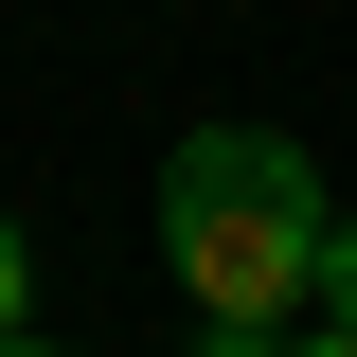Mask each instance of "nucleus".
<instances>
[{
	"mask_svg": "<svg viewBox=\"0 0 357 357\" xmlns=\"http://www.w3.org/2000/svg\"><path fill=\"white\" fill-rule=\"evenodd\" d=\"M321 178L286 126H197L161 161V268L197 286V321H286L304 304V268H321Z\"/></svg>",
	"mask_w": 357,
	"mask_h": 357,
	"instance_id": "nucleus-1",
	"label": "nucleus"
},
{
	"mask_svg": "<svg viewBox=\"0 0 357 357\" xmlns=\"http://www.w3.org/2000/svg\"><path fill=\"white\" fill-rule=\"evenodd\" d=\"M321 304H340V340H357V232H321V268H304Z\"/></svg>",
	"mask_w": 357,
	"mask_h": 357,
	"instance_id": "nucleus-2",
	"label": "nucleus"
},
{
	"mask_svg": "<svg viewBox=\"0 0 357 357\" xmlns=\"http://www.w3.org/2000/svg\"><path fill=\"white\" fill-rule=\"evenodd\" d=\"M197 357H286V321H215V340H197Z\"/></svg>",
	"mask_w": 357,
	"mask_h": 357,
	"instance_id": "nucleus-3",
	"label": "nucleus"
},
{
	"mask_svg": "<svg viewBox=\"0 0 357 357\" xmlns=\"http://www.w3.org/2000/svg\"><path fill=\"white\" fill-rule=\"evenodd\" d=\"M18 286H36V268H18V215H0V340H18Z\"/></svg>",
	"mask_w": 357,
	"mask_h": 357,
	"instance_id": "nucleus-4",
	"label": "nucleus"
},
{
	"mask_svg": "<svg viewBox=\"0 0 357 357\" xmlns=\"http://www.w3.org/2000/svg\"><path fill=\"white\" fill-rule=\"evenodd\" d=\"M286 357H357V340H340V321H321V340H286Z\"/></svg>",
	"mask_w": 357,
	"mask_h": 357,
	"instance_id": "nucleus-5",
	"label": "nucleus"
},
{
	"mask_svg": "<svg viewBox=\"0 0 357 357\" xmlns=\"http://www.w3.org/2000/svg\"><path fill=\"white\" fill-rule=\"evenodd\" d=\"M0 357H36V340H0Z\"/></svg>",
	"mask_w": 357,
	"mask_h": 357,
	"instance_id": "nucleus-6",
	"label": "nucleus"
}]
</instances>
